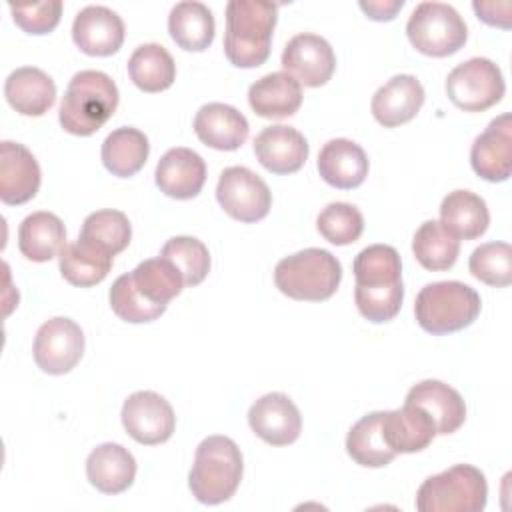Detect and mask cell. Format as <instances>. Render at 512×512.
<instances>
[{"mask_svg": "<svg viewBox=\"0 0 512 512\" xmlns=\"http://www.w3.org/2000/svg\"><path fill=\"white\" fill-rule=\"evenodd\" d=\"M352 270L356 278L354 302L358 312L374 324L392 320L404 300L402 260L396 248L370 244L358 252Z\"/></svg>", "mask_w": 512, "mask_h": 512, "instance_id": "obj_1", "label": "cell"}, {"mask_svg": "<svg viewBox=\"0 0 512 512\" xmlns=\"http://www.w3.org/2000/svg\"><path fill=\"white\" fill-rule=\"evenodd\" d=\"M278 4L266 0H230L226 4L224 54L238 68H256L270 56Z\"/></svg>", "mask_w": 512, "mask_h": 512, "instance_id": "obj_2", "label": "cell"}, {"mask_svg": "<svg viewBox=\"0 0 512 512\" xmlns=\"http://www.w3.org/2000/svg\"><path fill=\"white\" fill-rule=\"evenodd\" d=\"M118 98V88L106 72L80 70L72 76L62 96L60 126L74 136H90L112 118Z\"/></svg>", "mask_w": 512, "mask_h": 512, "instance_id": "obj_3", "label": "cell"}, {"mask_svg": "<svg viewBox=\"0 0 512 512\" xmlns=\"http://www.w3.org/2000/svg\"><path fill=\"white\" fill-rule=\"evenodd\" d=\"M244 472L242 452L228 436L204 438L194 454L188 474L192 496L202 504H222L234 496Z\"/></svg>", "mask_w": 512, "mask_h": 512, "instance_id": "obj_4", "label": "cell"}, {"mask_svg": "<svg viewBox=\"0 0 512 512\" xmlns=\"http://www.w3.org/2000/svg\"><path fill=\"white\" fill-rule=\"evenodd\" d=\"M342 266L324 248H304L282 258L274 268L276 288L294 300H328L340 286Z\"/></svg>", "mask_w": 512, "mask_h": 512, "instance_id": "obj_5", "label": "cell"}, {"mask_svg": "<svg viewBox=\"0 0 512 512\" xmlns=\"http://www.w3.org/2000/svg\"><path fill=\"white\" fill-rule=\"evenodd\" d=\"M478 292L458 280L426 284L414 302V316L422 330L442 336L468 328L480 314Z\"/></svg>", "mask_w": 512, "mask_h": 512, "instance_id": "obj_6", "label": "cell"}, {"mask_svg": "<svg viewBox=\"0 0 512 512\" xmlns=\"http://www.w3.org/2000/svg\"><path fill=\"white\" fill-rule=\"evenodd\" d=\"M486 500V476L472 464H454L428 476L416 492L420 512H480Z\"/></svg>", "mask_w": 512, "mask_h": 512, "instance_id": "obj_7", "label": "cell"}, {"mask_svg": "<svg viewBox=\"0 0 512 512\" xmlns=\"http://www.w3.org/2000/svg\"><path fill=\"white\" fill-rule=\"evenodd\" d=\"M406 36L418 52L444 58L466 44L468 28L450 4L420 2L406 22Z\"/></svg>", "mask_w": 512, "mask_h": 512, "instance_id": "obj_8", "label": "cell"}, {"mask_svg": "<svg viewBox=\"0 0 512 512\" xmlns=\"http://www.w3.org/2000/svg\"><path fill=\"white\" fill-rule=\"evenodd\" d=\"M506 84L500 68L488 58H470L454 66L446 78V94L464 112H484L498 104Z\"/></svg>", "mask_w": 512, "mask_h": 512, "instance_id": "obj_9", "label": "cell"}, {"mask_svg": "<svg viewBox=\"0 0 512 512\" xmlns=\"http://www.w3.org/2000/svg\"><path fill=\"white\" fill-rule=\"evenodd\" d=\"M216 200L228 216L252 224L270 212L272 192L268 184L250 168L228 166L218 178Z\"/></svg>", "mask_w": 512, "mask_h": 512, "instance_id": "obj_10", "label": "cell"}, {"mask_svg": "<svg viewBox=\"0 0 512 512\" xmlns=\"http://www.w3.org/2000/svg\"><path fill=\"white\" fill-rule=\"evenodd\" d=\"M32 352L34 362L42 372L54 376L66 374L84 354V332L74 320L54 316L38 328Z\"/></svg>", "mask_w": 512, "mask_h": 512, "instance_id": "obj_11", "label": "cell"}, {"mask_svg": "<svg viewBox=\"0 0 512 512\" xmlns=\"http://www.w3.org/2000/svg\"><path fill=\"white\" fill-rule=\"evenodd\" d=\"M120 416L128 436L146 446L166 442L176 428V416L170 402L152 390L130 394L122 404Z\"/></svg>", "mask_w": 512, "mask_h": 512, "instance_id": "obj_12", "label": "cell"}, {"mask_svg": "<svg viewBox=\"0 0 512 512\" xmlns=\"http://www.w3.org/2000/svg\"><path fill=\"white\" fill-rule=\"evenodd\" d=\"M282 68L304 86H324L336 68V56L326 38L310 32L292 36L282 50Z\"/></svg>", "mask_w": 512, "mask_h": 512, "instance_id": "obj_13", "label": "cell"}, {"mask_svg": "<svg viewBox=\"0 0 512 512\" xmlns=\"http://www.w3.org/2000/svg\"><path fill=\"white\" fill-rule=\"evenodd\" d=\"M248 424L266 444L288 446L300 436L302 416L286 394L270 392L250 406Z\"/></svg>", "mask_w": 512, "mask_h": 512, "instance_id": "obj_14", "label": "cell"}, {"mask_svg": "<svg viewBox=\"0 0 512 512\" xmlns=\"http://www.w3.org/2000/svg\"><path fill=\"white\" fill-rule=\"evenodd\" d=\"M472 170L488 182H504L512 170V116H496L470 148Z\"/></svg>", "mask_w": 512, "mask_h": 512, "instance_id": "obj_15", "label": "cell"}, {"mask_svg": "<svg viewBox=\"0 0 512 512\" xmlns=\"http://www.w3.org/2000/svg\"><path fill=\"white\" fill-rule=\"evenodd\" d=\"M40 166L34 154L18 142H0V200L10 206L32 200L40 188Z\"/></svg>", "mask_w": 512, "mask_h": 512, "instance_id": "obj_16", "label": "cell"}, {"mask_svg": "<svg viewBox=\"0 0 512 512\" xmlns=\"http://www.w3.org/2000/svg\"><path fill=\"white\" fill-rule=\"evenodd\" d=\"M72 40L88 56H110L124 42V22L114 10L90 4L76 14Z\"/></svg>", "mask_w": 512, "mask_h": 512, "instance_id": "obj_17", "label": "cell"}, {"mask_svg": "<svg viewBox=\"0 0 512 512\" xmlns=\"http://www.w3.org/2000/svg\"><path fill=\"white\" fill-rule=\"evenodd\" d=\"M156 186L170 198L190 200L206 182V162L190 148H170L156 164Z\"/></svg>", "mask_w": 512, "mask_h": 512, "instance_id": "obj_18", "label": "cell"}, {"mask_svg": "<svg viewBox=\"0 0 512 512\" xmlns=\"http://www.w3.org/2000/svg\"><path fill=\"white\" fill-rule=\"evenodd\" d=\"M424 96V86L416 76L396 74L374 92L370 110L384 128H396L418 114Z\"/></svg>", "mask_w": 512, "mask_h": 512, "instance_id": "obj_19", "label": "cell"}, {"mask_svg": "<svg viewBox=\"0 0 512 512\" xmlns=\"http://www.w3.org/2000/svg\"><path fill=\"white\" fill-rule=\"evenodd\" d=\"M308 152L306 138L286 124L268 126L254 138V154L272 174L298 172L304 166Z\"/></svg>", "mask_w": 512, "mask_h": 512, "instance_id": "obj_20", "label": "cell"}, {"mask_svg": "<svg viewBox=\"0 0 512 512\" xmlns=\"http://www.w3.org/2000/svg\"><path fill=\"white\" fill-rule=\"evenodd\" d=\"M382 434L390 450L396 454H412L432 444L436 426L426 410L404 402L402 408L382 410Z\"/></svg>", "mask_w": 512, "mask_h": 512, "instance_id": "obj_21", "label": "cell"}, {"mask_svg": "<svg viewBox=\"0 0 512 512\" xmlns=\"http://www.w3.org/2000/svg\"><path fill=\"white\" fill-rule=\"evenodd\" d=\"M194 132L202 144L214 150H236L246 142L250 126L246 116L234 106L210 102L198 108Z\"/></svg>", "mask_w": 512, "mask_h": 512, "instance_id": "obj_22", "label": "cell"}, {"mask_svg": "<svg viewBox=\"0 0 512 512\" xmlns=\"http://www.w3.org/2000/svg\"><path fill=\"white\" fill-rule=\"evenodd\" d=\"M408 404H416L432 418L436 426V434H452L466 420V404L458 390L440 382V380H422L414 384L406 400Z\"/></svg>", "mask_w": 512, "mask_h": 512, "instance_id": "obj_23", "label": "cell"}, {"mask_svg": "<svg viewBox=\"0 0 512 512\" xmlns=\"http://www.w3.org/2000/svg\"><path fill=\"white\" fill-rule=\"evenodd\" d=\"M316 166L324 182L340 190H352L368 176L366 152L348 138L328 140L318 154Z\"/></svg>", "mask_w": 512, "mask_h": 512, "instance_id": "obj_24", "label": "cell"}, {"mask_svg": "<svg viewBox=\"0 0 512 512\" xmlns=\"http://www.w3.org/2000/svg\"><path fill=\"white\" fill-rule=\"evenodd\" d=\"M86 476L102 494H120L128 490L136 478V460L122 444L106 442L88 454Z\"/></svg>", "mask_w": 512, "mask_h": 512, "instance_id": "obj_25", "label": "cell"}, {"mask_svg": "<svg viewBox=\"0 0 512 512\" xmlns=\"http://www.w3.org/2000/svg\"><path fill=\"white\" fill-rule=\"evenodd\" d=\"M4 96L18 114L42 116L56 100V84L44 70L22 66L8 74L4 82Z\"/></svg>", "mask_w": 512, "mask_h": 512, "instance_id": "obj_26", "label": "cell"}, {"mask_svg": "<svg viewBox=\"0 0 512 512\" xmlns=\"http://www.w3.org/2000/svg\"><path fill=\"white\" fill-rule=\"evenodd\" d=\"M248 104L262 118H288L302 104V86L286 72H270L248 88Z\"/></svg>", "mask_w": 512, "mask_h": 512, "instance_id": "obj_27", "label": "cell"}, {"mask_svg": "<svg viewBox=\"0 0 512 512\" xmlns=\"http://www.w3.org/2000/svg\"><path fill=\"white\" fill-rule=\"evenodd\" d=\"M440 224L458 240H474L488 230L490 212L478 194L454 190L440 204Z\"/></svg>", "mask_w": 512, "mask_h": 512, "instance_id": "obj_28", "label": "cell"}, {"mask_svg": "<svg viewBox=\"0 0 512 512\" xmlns=\"http://www.w3.org/2000/svg\"><path fill=\"white\" fill-rule=\"evenodd\" d=\"M66 246L64 222L46 210L28 214L18 228V248L32 262H48Z\"/></svg>", "mask_w": 512, "mask_h": 512, "instance_id": "obj_29", "label": "cell"}, {"mask_svg": "<svg viewBox=\"0 0 512 512\" xmlns=\"http://www.w3.org/2000/svg\"><path fill=\"white\" fill-rule=\"evenodd\" d=\"M214 30V16L206 4L184 0L172 6L168 16V32L182 50H206L214 40Z\"/></svg>", "mask_w": 512, "mask_h": 512, "instance_id": "obj_30", "label": "cell"}, {"mask_svg": "<svg viewBox=\"0 0 512 512\" xmlns=\"http://www.w3.org/2000/svg\"><path fill=\"white\" fill-rule=\"evenodd\" d=\"M150 152V144L144 132L132 126H122L112 130L104 142H102V164L104 168L118 176V178H128L134 176L142 166L146 164Z\"/></svg>", "mask_w": 512, "mask_h": 512, "instance_id": "obj_31", "label": "cell"}, {"mask_svg": "<svg viewBox=\"0 0 512 512\" xmlns=\"http://www.w3.org/2000/svg\"><path fill=\"white\" fill-rule=\"evenodd\" d=\"M348 456L366 468H382L396 458V452L382 434V410L362 416L346 436Z\"/></svg>", "mask_w": 512, "mask_h": 512, "instance_id": "obj_32", "label": "cell"}, {"mask_svg": "<svg viewBox=\"0 0 512 512\" xmlns=\"http://www.w3.org/2000/svg\"><path fill=\"white\" fill-rule=\"evenodd\" d=\"M130 80L144 92H162L176 78V62L172 54L156 42L138 46L128 58Z\"/></svg>", "mask_w": 512, "mask_h": 512, "instance_id": "obj_33", "label": "cell"}, {"mask_svg": "<svg viewBox=\"0 0 512 512\" xmlns=\"http://www.w3.org/2000/svg\"><path fill=\"white\" fill-rule=\"evenodd\" d=\"M112 258L114 256L78 240L66 244L58 254L60 274L72 286L88 288L100 284L108 276L112 268Z\"/></svg>", "mask_w": 512, "mask_h": 512, "instance_id": "obj_34", "label": "cell"}, {"mask_svg": "<svg viewBox=\"0 0 512 512\" xmlns=\"http://www.w3.org/2000/svg\"><path fill=\"white\" fill-rule=\"evenodd\" d=\"M412 252L422 268L440 272L456 264L460 254V240L454 238L440 222L426 220L420 224L412 238Z\"/></svg>", "mask_w": 512, "mask_h": 512, "instance_id": "obj_35", "label": "cell"}, {"mask_svg": "<svg viewBox=\"0 0 512 512\" xmlns=\"http://www.w3.org/2000/svg\"><path fill=\"white\" fill-rule=\"evenodd\" d=\"M130 238H132V226L128 216L112 208L96 210L88 214L82 222L80 236H78V240L110 256H116L118 252H122L130 244Z\"/></svg>", "mask_w": 512, "mask_h": 512, "instance_id": "obj_36", "label": "cell"}, {"mask_svg": "<svg viewBox=\"0 0 512 512\" xmlns=\"http://www.w3.org/2000/svg\"><path fill=\"white\" fill-rule=\"evenodd\" d=\"M130 274L140 294L156 304H168L186 286L176 266L162 256L140 262Z\"/></svg>", "mask_w": 512, "mask_h": 512, "instance_id": "obj_37", "label": "cell"}, {"mask_svg": "<svg viewBox=\"0 0 512 512\" xmlns=\"http://www.w3.org/2000/svg\"><path fill=\"white\" fill-rule=\"evenodd\" d=\"M160 256L176 266L186 286L200 284L210 272V252L206 244L194 236L170 238L162 246Z\"/></svg>", "mask_w": 512, "mask_h": 512, "instance_id": "obj_38", "label": "cell"}, {"mask_svg": "<svg viewBox=\"0 0 512 512\" xmlns=\"http://www.w3.org/2000/svg\"><path fill=\"white\" fill-rule=\"evenodd\" d=\"M110 306L118 318L130 324H142V322H152L160 318L166 312L168 304H156L150 302L140 294L136 288L132 274H122L114 280L108 292Z\"/></svg>", "mask_w": 512, "mask_h": 512, "instance_id": "obj_39", "label": "cell"}, {"mask_svg": "<svg viewBox=\"0 0 512 512\" xmlns=\"http://www.w3.org/2000/svg\"><path fill=\"white\" fill-rule=\"evenodd\" d=\"M470 274L488 286H508L512 282V248L508 242L480 244L468 260Z\"/></svg>", "mask_w": 512, "mask_h": 512, "instance_id": "obj_40", "label": "cell"}, {"mask_svg": "<svg viewBox=\"0 0 512 512\" xmlns=\"http://www.w3.org/2000/svg\"><path fill=\"white\" fill-rule=\"evenodd\" d=\"M316 228L330 244L346 246L360 238L364 230V218L354 204L330 202L318 214Z\"/></svg>", "mask_w": 512, "mask_h": 512, "instance_id": "obj_41", "label": "cell"}, {"mask_svg": "<svg viewBox=\"0 0 512 512\" xmlns=\"http://www.w3.org/2000/svg\"><path fill=\"white\" fill-rule=\"evenodd\" d=\"M10 12L14 22L28 34H48L52 32L62 16V2L50 0L40 4H14L10 2Z\"/></svg>", "mask_w": 512, "mask_h": 512, "instance_id": "obj_42", "label": "cell"}, {"mask_svg": "<svg viewBox=\"0 0 512 512\" xmlns=\"http://www.w3.org/2000/svg\"><path fill=\"white\" fill-rule=\"evenodd\" d=\"M472 8L482 22L504 28V30L510 28V10H512L510 2H474Z\"/></svg>", "mask_w": 512, "mask_h": 512, "instance_id": "obj_43", "label": "cell"}, {"mask_svg": "<svg viewBox=\"0 0 512 512\" xmlns=\"http://www.w3.org/2000/svg\"><path fill=\"white\" fill-rule=\"evenodd\" d=\"M404 6V0H360V8L362 12L372 18V20H378V22H384V20H392L398 10Z\"/></svg>", "mask_w": 512, "mask_h": 512, "instance_id": "obj_44", "label": "cell"}]
</instances>
